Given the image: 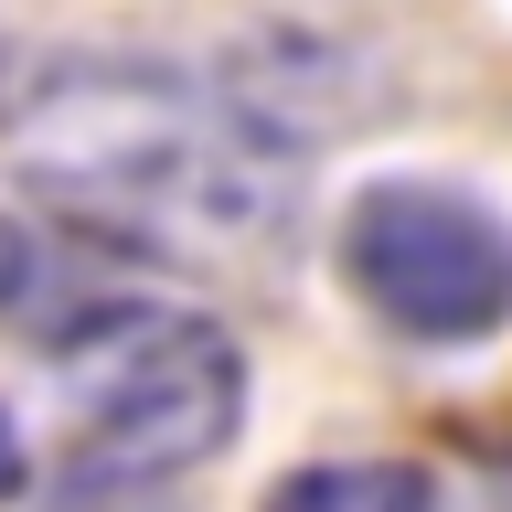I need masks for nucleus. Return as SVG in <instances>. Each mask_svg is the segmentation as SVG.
I'll return each mask as SVG.
<instances>
[{
  "instance_id": "nucleus-1",
  "label": "nucleus",
  "mask_w": 512,
  "mask_h": 512,
  "mask_svg": "<svg viewBox=\"0 0 512 512\" xmlns=\"http://www.w3.org/2000/svg\"><path fill=\"white\" fill-rule=\"evenodd\" d=\"M22 182L128 256L235 267L288 224V171L235 96H192L182 75H54L22 107Z\"/></svg>"
},
{
  "instance_id": "nucleus-2",
  "label": "nucleus",
  "mask_w": 512,
  "mask_h": 512,
  "mask_svg": "<svg viewBox=\"0 0 512 512\" xmlns=\"http://www.w3.org/2000/svg\"><path fill=\"white\" fill-rule=\"evenodd\" d=\"M54 384L75 406L86 470L182 480L246 427V342L171 299H107L54 342Z\"/></svg>"
},
{
  "instance_id": "nucleus-3",
  "label": "nucleus",
  "mask_w": 512,
  "mask_h": 512,
  "mask_svg": "<svg viewBox=\"0 0 512 512\" xmlns=\"http://www.w3.org/2000/svg\"><path fill=\"white\" fill-rule=\"evenodd\" d=\"M342 256L352 299L384 320V331H406V342H502L512 331V214H491L480 192L459 182H363L342 203Z\"/></svg>"
},
{
  "instance_id": "nucleus-4",
  "label": "nucleus",
  "mask_w": 512,
  "mask_h": 512,
  "mask_svg": "<svg viewBox=\"0 0 512 512\" xmlns=\"http://www.w3.org/2000/svg\"><path fill=\"white\" fill-rule=\"evenodd\" d=\"M267 512H438V480L416 459H310L267 491Z\"/></svg>"
},
{
  "instance_id": "nucleus-5",
  "label": "nucleus",
  "mask_w": 512,
  "mask_h": 512,
  "mask_svg": "<svg viewBox=\"0 0 512 512\" xmlns=\"http://www.w3.org/2000/svg\"><path fill=\"white\" fill-rule=\"evenodd\" d=\"M22 480H32V448L11 427V406H0V502H22Z\"/></svg>"
}]
</instances>
